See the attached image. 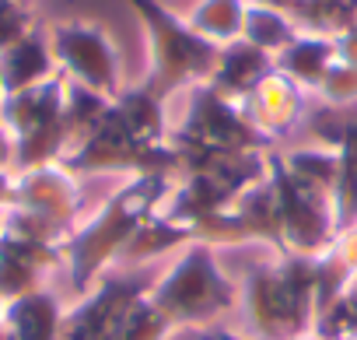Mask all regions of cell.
Here are the masks:
<instances>
[{
	"instance_id": "1",
	"label": "cell",
	"mask_w": 357,
	"mask_h": 340,
	"mask_svg": "<svg viewBox=\"0 0 357 340\" xmlns=\"http://www.w3.org/2000/svg\"><path fill=\"white\" fill-rule=\"evenodd\" d=\"M130 8L140 15L144 32H147V91L154 98H168L175 88H197L207 84L214 67H218V50L214 43H207L200 32L190 29L186 18L172 15L168 8H161L158 0H130Z\"/></svg>"
},
{
	"instance_id": "2",
	"label": "cell",
	"mask_w": 357,
	"mask_h": 340,
	"mask_svg": "<svg viewBox=\"0 0 357 340\" xmlns=\"http://www.w3.org/2000/svg\"><path fill=\"white\" fill-rule=\"evenodd\" d=\"M50 50L56 71L67 74L70 84H81L95 95L116 98L119 88V53L105 29L91 22H56L50 32Z\"/></svg>"
},
{
	"instance_id": "3",
	"label": "cell",
	"mask_w": 357,
	"mask_h": 340,
	"mask_svg": "<svg viewBox=\"0 0 357 340\" xmlns=\"http://www.w3.org/2000/svg\"><path fill=\"white\" fill-rule=\"evenodd\" d=\"M60 249L56 246H43V242H22V239H8L0 235V302H15L22 295H32L43 288V274L50 267L60 263Z\"/></svg>"
},
{
	"instance_id": "4",
	"label": "cell",
	"mask_w": 357,
	"mask_h": 340,
	"mask_svg": "<svg viewBox=\"0 0 357 340\" xmlns=\"http://www.w3.org/2000/svg\"><path fill=\"white\" fill-rule=\"evenodd\" d=\"M56 77V60L50 50V39L43 32H29L8 50H0V95H18L29 88H39Z\"/></svg>"
},
{
	"instance_id": "5",
	"label": "cell",
	"mask_w": 357,
	"mask_h": 340,
	"mask_svg": "<svg viewBox=\"0 0 357 340\" xmlns=\"http://www.w3.org/2000/svg\"><path fill=\"white\" fill-rule=\"evenodd\" d=\"M270 71H273V57L270 53H263L259 46H252L245 39H235V43L218 50V67H214L207 84L218 95L231 98V102H245Z\"/></svg>"
},
{
	"instance_id": "6",
	"label": "cell",
	"mask_w": 357,
	"mask_h": 340,
	"mask_svg": "<svg viewBox=\"0 0 357 340\" xmlns=\"http://www.w3.org/2000/svg\"><path fill=\"white\" fill-rule=\"evenodd\" d=\"M245 102H249L245 112H249L252 126L266 130V133H280V130L294 126L301 116V88L277 67L256 84V91Z\"/></svg>"
},
{
	"instance_id": "7",
	"label": "cell",
	"mask_w": 357,
	"mask_h": 340,
	"mask_svg": "<svg viewBox=\"0 0 357 340\" xmlns=\"http://www.w3.org/2000/svg\"><path fill=\"white\" fill-rule=\"evenodd\" d=\"M4 333L11 340H63V309L46 288L4 305Z\"/></svg>"
},
{
	"instance_id": "8",
	"label": "cell",
	"mask_w": 357,
	"mask_h": 340,
	"mask_svg": "<svg viewBox=\"0 0 357 340\" xmlns=\"http://www.w3.org/2000/svg\"><path fill=\"white\" fill-rule=\"evenodd\" d=\"M336 64V46L329 36H315V32H301L287 50H280L273 57V67L280 74H287L298 88H315L322 84V77L329 74V67Z\"/></svg>"
},
{
	"instance_id": "9",
	"label": "cell",
	"mask_w": 357,
	"mask_h": 340,
	"mask_svg": "<svg viewBox=\"0 0 357 340\" xmlns=\"http://www.w3.org/2000/svg\"><path fill=\"white\" fill-rule=\"evenodd\" d=\"M298 36H301V29L294 25V18H291L287 11L245 4V22H242V39H245V43H252V46H259L263 53L277 57V53L287 50Z\"/></svg>"
},
{
	"instance_id": "10",
	"label": "cell",
	"mask_w": 357,
	"mask_h": 340,
	"mask_svg": "<svg viewBox=\"0 0 357 340\" xmlns=\"http://www.w3.org/2000/svg\"><path fill=\"white\" fill-rule=\"evenodd\" d=\"M245 4H249V0H200L186 22H190V29L200 32L207 43L228 46V43L242 39Z\"/></svg>"
},
{
	"instance_id": "11",
	"label": "cell",
	"mask_w": 357,
	"mask_h": 340,
	"mask_svg": "<svg viewBox=\"0 0 357 340\" xmlns=\"http://www.w3.org/2000/svg\"><path fill=\"white\" fill-rule=\"evenodd\" d=\"M319 91H322V98L333 102V105H350V102H357V67L336 60V64L329 67V74L322 77Z\"/></svg>"
},
{
	"instance_id": "12",
	"label": "cell",
	"mask_w": 357,
	"mask_h": 340,
	"mask_svg": "<svg viewBox=\"0 0 357 340\" xmlns=\"http://www.w3.org/2000/svg\"><path fill=\"white\" fill-rule=\"evenodd\" d=\"M32 29H36V22H32L29 4H22V0H0V50H8Z\"/></svg>"
},
{
	"instance_id": "13",
	"label": "cell",
	"mask_w": 357,
	"mask_h": 340,
	"mask_svg": "<svg viewBox=\"0 0 357 340\" xmlns=\"http://www.w3.org/2000/svg\"><path fill=\"white\" fill-rule=\"evenodd\" d=\"M333 46H336V60H340V64L357 67V25H350L347 32L333 36Z\"/></svg>"
},
{
	"instance_id": "14",
	"label": "cell",
	"mask_w": 357,
	"mask_h": 340,
	"mask_svg": "<svg viewBox=\"0 0 357 340\" xmlns=\"http://www.w3.org/2000/svg\"><path fill=\"white\" fill-rule=\"evenodd\" d=\"M15 204V168H0V211Z\"/></svg>"
},
{
	"instance_id": "15",
	"label": "cell",
	"mask_w": 357,
	"mask_h": 340,
	"mask_svg": "<svg viewBox=\"0 0 357 340\" xmlns=\"http://www.w3.org/2000/svg\"><path fill=\"white\" fill-rule=\"evenodd\" d=\"M0 168H15V140L0 123Z\"/></svg>"
},
{
	"instance_id": "16",
	"label": "cell",
	"mask_w": 357,
	"mask_h": 340,
	"mask_svg": "<svg viewBox=\"0 0 357 340\" xmlns=\"http://www.w3.org/2000/svg\"><path fill=\"white\" fill-rule=\"evenodd\" d=\"M249 4H259V8H277V11H287L294 8V0H249Z\"/></svg>"
},
{
	"instance_id": "17",
	"label": "cell",
	"mask_w": 357,
	"mask_h": 340,
	"mask_svg": "<svg viewBox=\"0 0 357 340\" xmlns=\"http://www.w3.org/2000/svg\"><path fill=\"white\" fill-rule=\"evenodd\" d=\"M0 330H4V302H0Z\"/></svg>"
},
{
	"instance_id": "18",
	"label": "cell",
	"mask_w": 357,
	"mask_h": 340,
	"mask_svg": "<svg viewBox=\"0 0 357 340\" xmlns=\"http://www.w3.org/2000/svg\"><path fill=\"white\" fill-rule=\"evenodd\" d=\"M350 8H354V25H357V0H350Z\"/></svg>"
},
{
	"instance_id": "19",
	"label": "cell",
	"mask_w": 357,
	"mask_h": 340,
	"mask_svg": "<svg viewBox=\"0 0 357 340\" xmlns=\"http://www.w3.org/2000/svg\"><path fill=\"white\" fill-rule=\"evenodd\" d=\"M0 340H11V337H8V333H4V330H0Z\"/></svg>"
},
{
	"instance_id": "20",
	"label": "cell",
	"mask_w": 357,
	"mask_h": 340,
	"mask_svg": "<svg viewBox=\"0 0 357 340\" xmlns=\"http://www.w3.org/2000/svg\"><path fill=\"white\" fill-rule=\"evenodd\" d=\"M22 4H29V0H22Z\"/></svg>"
},
{
	"instance_id": "21",
	"label": "cell",
	"mask_w": 357,
	"mask_h": 340,
	"mask_svg": "<svg viewBox=\"0 0 357 340\" xmlns=\"http://www.w3.org/2000/svg\"><path fill=\"white\" fill-rule=\"evenodd\" d=\"M0 214H4V211H0Z\"/></svg>"
}]
</instances>
